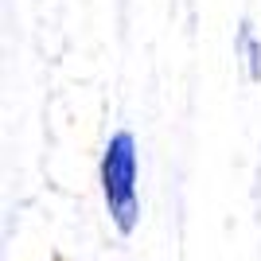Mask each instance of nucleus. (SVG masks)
I'll return each instance as SVG.
<instances>
[{
  "mask_svg": "<svg viewBox=\"0 0 261 261\" xmlns=\"http://www.w3.org/2000/svg\"><path fill=\"white\" fill-rule=\"evenodd\" d=\"M101 195H106L109 222L129 238L141 222V195H137V141L133 133H113L101 152Z\"/></svg>",
  "mask_w": 261,
  "mask_h": 261,
  "instance_id": "f257e3e1",
  "label": "nucleus"
},
{
  "mask_svg": "<svg viewBox=\"0 0 261 261\" xmlns=\"http://www.w3.org/2000/svg\"><path fill=\"white\" fill-rule=\"evenodd\" d=\"M238 43H242V51H246V63H250V78H261V51H257V43H253V35H250V23H242Z\"/></svg>",
  "mask_w": 261,
  "mask_h": 261,
  "instance_id": "f03ea898",
  "label": "nucleus"
}]
</instances>
